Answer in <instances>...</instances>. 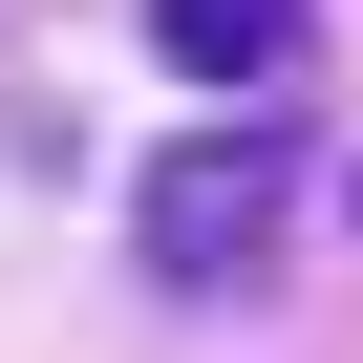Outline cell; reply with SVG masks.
Returning <instances> with one entry per match:
<instances>
[{
    "mask_svg": "<svg viewBox=\"0 0 363 363\" xmlns=\"http://www.w3.org/2000/svg\"><path fill=\"white\" fill-rule=\"evenodd\" d=\"M299 214V107H214V128H171L128 171V235L150 278H257V235Z\"/></svg>",
    "mask_w": 363,
    "mask_h": 363,
    "instance_id": "1",
    "label": "cell"
},
{
    "mask_svg": "<svg viewBox=\"0 0 363 363\" xmlns=\"http://www.w3.org/2000/svg\"><path fill=\"white\" fill-rule=\"evenodd\" d=\"M150 43L193 65V86H235V107H278L299 86V0H150Z\"/></svg>",
    "mask_w": 363,
    "mask_h": 363,
    "instance_id": "2",
    "label": "cell"
}]
</instances>
